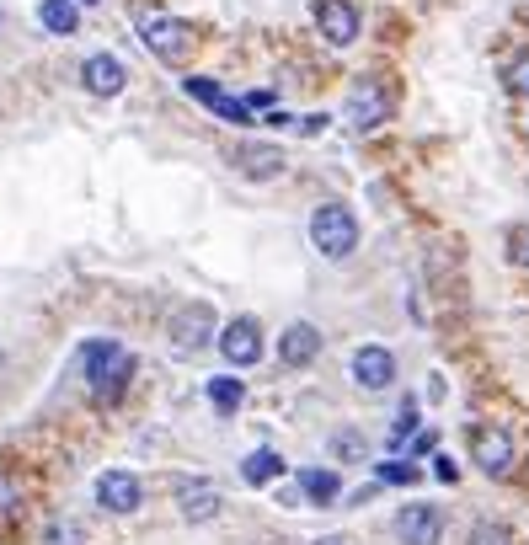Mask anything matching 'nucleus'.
<instances>
[{"instance_id":"12","label":"nucleus","mask_w":529,"mask_h":545,"mask_svg":"<svg viewBox=\"0 0 529 545\" xmlns=\"http://www.w3.org/2000/svg\"><path fill=\"white\" fill-rule=\"evenodd\" d=\"M471 449H476V465L487 476H508L513 471V439H508L503 428H476Z\"/></svg>"},{"instance_id":"1","label":"nucleus","mask_w":529,"mask_h":545,"mask_svg":"<svg viewBox=\"0 0 529 545\" xmlns=\"http://www.w3.org/2000/svg\"><path fill=\"white\" fill-rule=\"evenodd\" d=\"M310 241H316L321 257H348L353 246H359V220H353V209L321 204L310 214Z\"/></svg>"},{"instance_id":"2","label":"nucleus","mask_w":529,"mask_h":545,"mask_svg":"<svg viewBox=\"0 0 529 545\" xmlns=\"http://www.w3.org/2000/svg\"><path fill=\"white\" fill-rule=\"evenodd\" d=\"M129 369L134 364L123 358L118 342H86V348H81V375L97 385L102 396H118V385L129 380Z\"/></svg>"},{"instance_id":"9","label":"nucleus","mask_w":529,"mask_h":545,"mask_svg":"<svg viewBox=\"0 0 529 545\" xmlns=\"http://www.w3.org/2000/svg\"><path fill=\"white\" fill-rule=\"evenodd\" d=\"M385 113H391V97H385L380 81H359L348 91V123L353 129H375V123H385Z\"/></svg>"},{"instance_id":"6","label":"nucleus","mask_w":529,"mask_h":545,"mask_svg":"<svg viewBox=\"0 0 529 545\" xmlns=\"http://www.w3.org/2000/svg\"><path fill=\"white\" fill-rule=\"evenodd\" d=\"M316 27H321L326 43L348 49V43L359 38V6H353V0H321V6H316Z\"/></svg>"},{"instance_id":"5","label":"nucleus","mask_w":529,"mask_h":545,"mask_svg":"<svg viewBox=\"0 0 529 545\" xmlns=\"http://www.w3.org/2000/svg\"><path fill=\"white\" fill-rule=\"evenodd\" d=\"M166 337H171V348H177V353H198L214 337V310L209 305H182L177 316H171Z\"/></svg>"},{"instance_id":"24","label":"nucleus","mask_w":529,"mask_h":545,"mask_svg":"<svg viewBox=\"0 0 529 545\" xmlns=\"http://www.w3.org/2000/svg\"><path fill=\"white\" fill-rule=\"evenodd\" d=\"M508 91L529 97V59H513V65H508Z\"/></svg>"},{"instance_id":"23","label":"nucleus","mask_w":529,"mask_h":545,"mask_svg":"<svg viewBox=\"0 0 529 545\" xmlns=\"http://www.w3.org/2000/svg\"><path fill=\"white\" fill-rule=\"evenodd\" d=\"M508 257L519 262V268H529V225H519V230L508 236Z\"/></svg>"},{"instance_id":"13","label":"nucleus","mask_w":529,"mask_h":545,"mask_svg":"<svg viewBox=\"0 0 529 545\" xmlns=\"http://www.w3.org/2000/svg\"><path fill=\"white\" fill-rule=\"evenodd\" d=\"M81 81H86L91 97H118L123 81H129V70H123L113 54H91L86 65H81Z\"/></svg>"},{"instance_id":"21","label":"nucleus","mask_w":529,"mask_h":545,"mask_svg":"<svg viewBox=\"0 0 529 545\" xmlns=\"http://www.w3.org/2000/svg\"><path fill=\"white\" fill-rule=\"evenodd\" d=\"M471 545H513V535L503 524H476V535H471Z\"/></svg>"},{"instance_id":"17","label":"nucleus","mask_w":529,"mask_h":545,"mask_svg":"<svg viewBox=\"0 0 529 545\" xmlns=\"http://www.w3.org/2000/svg\"><path fill=\"white\" fill-rule=\"evenodd\" d=\"M236 161H241L246 177H278V150L273 145H241Z\"/></svg>"},{"instance_id":"18","label":"nucleus","mask_w":529,"mask_h":545,"mask_svg":"<svg viewBox=\"0 0 529 545\" xmlns=\"http://www.w3.org/2000/svg\"><path fill=\"white\" fill-rule=\"evenodd\" d=\"M300 492L310 497V503H332V497L342 492V481L332 471H300Z\"/></svg>"},{"instance_id":"25","label":"nucleus","mask_w":529,"mask_h":545,"mask_svg":"<svg viewBox=\"0 0 529 545\" xmlns=\"http://www.w3.org/2000/svg\"><path fill=\"white\" fill-rule=\"evenodd\" d=\"M380 481H391V487H407V481H417L412 465H380Z\"/></svg>"},{"instance_id":"4","label":"nucleus","mask_w":529,"mask_h":545,"mask_svg":"<svg viewBox=\"0 0 529 545\" xmlns=\"http://www.w3.org/2000/svg\"><path fill=\"white\" fill-rule=\"evenodd\" d=\"M444 535V513L433 503H407L396 513V540L401 545H439Z\"/></svg>"},{"instance_id":"22","label":"nucleus","mask_w":529,"mask_h":545,"mask_svg":"<svg viewBox=\"0 0 529 545\" xmlns=\"http://www.w3.org/2000/svg\"><path fill=\"white\" fill-rule=\"evenodd\" d=\"M332 455L359 460V455H364V439H359V433H337V439H332Z\"/></svg>"},{"instance_id":"15","label":"nucleus","mask_w":529,"mask_h":545,"mask_svg":"<svg viewBox=\"0 0 529 545\" xmlns=\"http://www.w3.org/2000/svg\"><path fill=\"white\" fill-rule=\"evenodd\" d=\"M188 91H193V97L204 102V107H214L220 118H230V123H252V113H246V102H241V97H230V91H220L214 81H198V75H193V81H188Z\"/></svg>"},{"instance_id":"3","label":"nucleus","mask_w":529,"mask_h":545,"mask_svg":"<svg viewBox=\"0 0 529 545\" xmlns=\"http://www.w3.org/2000/svg\"><path fill=\"white\" fill-rule=\"evenodd\" d=\"M139 38H145V49H150L155 59H166V65L188 59V49H193L188 27H182L177 17H145V22H139Z\"/></svg>"},{"instance_id":"20","label":"nucleus","mask_w":529,"mask_h":545,"mask_svg":"<svg viewBox=\"0 0 529 545\" xmlns=\"http://www.w3.org/2000/svg\"><path fill=\"white\" fill-rule=\"evenodd\" d=\"M241 396H246V391H241V380H214V385H209V401H214L220 412H236V407H241Z\"/></svg>"},{"instance_id":"14","label":"nucleus","mask_w":529,"mask_h":545,"mask_svg":"<svg viewBox=\"0 0 529 545\" xmlns=\"http://www.w3.org/2000/svg\"><path fill=\"white\" fill-rule=\"evenodd\" d=\"M278 353H284V364L289 369H305V364H316V353H321V332L310 321H294L284 342H278Z\"/></svg>"},{"instance_id":"16","label":"nucleus","mask_w":529,"mask_h":545,"mask_svg":"<svg viewBox=\"0 0 529 545\" xmlns=\"http://www.w3.org/2000/svg\"><path fill=\"white\" fill-rule=\"evenodd\" d=\"M241 476L252 481V487H268V481L284 476V460H278L273 449H252V455L241 460Z\"/></svg>"},{"instance_id":"11","label":"nucleus","mask_w":529,"mask_h":545,"mask_svg":"<svg viewBox=\"0 0 529 545\" xmlns=\"http://www.w3.org/2000/svg\"><path fill=\"white\" fill-rule=\"evenodd\" d=\"M139 497H145L139 476H129V471H102V476H97V503H102L107 513H134Z\"/></svg>"},{"instance_id":"10","label":"nucleus","mask_w":529,"mask_h":545,"mask_svg":"<svg viewBox=\"0 0 529 545\" xmlns=\"http://www.w3.org/2000/svg\"><path fill=\"white\" fill-rule=\"evenodd\" d=\"M177 508H182V519L188 524H204L220 513V487L204 476H188V481H177Z\"/></svg>"},{"instance_id":"7","label":"nucleus","mask_w":529,"mask_h":545,"mask_svg":"<svg viewBox=\"0 0 529 545\" xmlns=\"http://www.w3.org/2000/svg\"><path fill=\"white\" fill-rule=\"evenodd\" d=\"M391 380H396V358H391V348L369 342V348L353 353V385H359V391H385Z\"/></svg>"},{"instance_id":"8","label":"nucleus","mask_w":529,"mask_h":545,"mask_svg":"<svg viewBox=\"0 0 529 545\" xmlns=\"http://www.w3.org/2000/svg\"><path fill=\"white\" fill-rule=\"evenodd\" d=\"M220 353H225V358H230V364H236V369L257 364V358H262V326H257L252 316L230 321L225 332H220Z\"/></svg>"},{"instance_id":"28","label":"nucleus","mask_w":529,"mask_h":545,"mask_svg":"<svg viewBox=\"0 0 529 545\" xmlns=\"http://www.w3.org/2000/svg\"><path fill=\"white\" fill-rule=\"evenodd\" d=\"M316 545H342V540H337V535H332V540H316Z\"/></svg>"},{"instance_id":"29","label":"nucleus","mask_w":529,"mask_h":545,"mask_svg":"<svg viewBox=\"0 0 529 545\" xmlns=\"http://www.w3.org/2000/svg\"><path fill=\"white\" fill-rule=\"evenodd\" d=\"M86 6H91V0H86Z\"/></svg>"},{"instance_id":"19","label":"nucleus","mask_w":529,"mask_h":545,"mask_svg":"<svg viewBox=\"0 0 529 545\" xmlns=\"http://www.w3.org/2000/svg\"><path fill=\"white\" fill-rule=\"evenodd\" d=\"M38 17H43L49 33H75V0H43Z\"/></svg>"},{"instance_id":"26","label":"nucleus","mask_w":529,"mask_h":545,"mask_svg":"<svg viewBox=\"0 0 529 545\" xmlns=\"http://www.w3.org/2000/svg\"><path fill=\"white\" fill-rule=\"evenodd\" d=\"M49 540H54V545H75V524H54Z\"/></svg>"},{"instance_id":"27","label":"nucleus","mask_w":529,"mask_h":545,"mask_svg":"<svg viewBox=\"0 0 529 545\" xmlns=\"http://www.w3.org/2000/svg\"><path fill=\"white\" fill-rule=\"evenodd\" d=\"M433 471H439V481H455L460 471H455V460H449V455H439V465H433Z\"/></svg>"}]
</instances>
